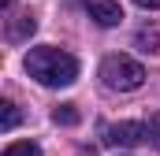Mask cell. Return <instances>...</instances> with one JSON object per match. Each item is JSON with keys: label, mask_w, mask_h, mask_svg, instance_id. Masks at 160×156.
<instances>
[{"label": "cell", "mask_w": 160, "mask_h": 156, "mask_svg": "<svg viewBox=\"0 0 160 156\" xmlns=\"http://www.w3.org/2000/svg\"><path fill=\"white\" fill-rule=\"evenodd\" d=\"M4 156H41V145L30 141V138H26V141H11V145L4 149Z\"/></svg>", "instance_id": "8"}, {"label": "cell", "mask_w": 160, "mask_h": 156, "mask_svg": "<svg viewBox=\"0 0 160 156\" xmlns=\"http://www.w3.org/2000/svg\"><path fill=\"white\" fill-rule=\"evenodd\" d=\"M34 30H38V19H34V15H19V19H11V22H8V41H11V45H19V41L30 37Z\"/></svg>", "instance_id": "5"}, {"label": "cell", "mask_w": 160, "mask_h": 156, "mask_svg": "<svg viewBox=\"0 0 160 156\" xmlns=\"http://www.w3.org/2000/svg\"><path fill=\"white\" fill-rule=\"evenodd\" d=\"M101 78H104V85L108 89H119V93H130V89H138L142 82H145V67L138 63V60H130V56H104V63H101Z\"/></svg>", "instance_id": "2"}, {"label": "cell", "mask_w": 160, "mask_h": 156, "mask_svg": "<svg viewBox=\"0 0 160 156\" xmlns=\"http://www.w3.org/2000/svg\"><path fill=\"white\" fill-rule=\"evenodd\" d=\"M52 119L60 123V126H78V104H56V112H52Z\"/></svg>", "instance_id": "6"}, {"label": "cell", "mask_w": 160, "mask_h": 156, "mask_svg": "<svg viewBox=\"0 0 160 156\" xmlns=\"http://www.w3.org/2000/svg\"><path fill=\"white\" fill-rule=\"evenodd\" d=\"M134 4H138V7H145V11H157V7H160V0H134Z\"/></svg>", "instance_id": "10"}, {"label": "cell", "mask_w": 160, "mask_h": 156, "mask_svg": "<svg viewBox=\"0 0 160 156\" xmlns=\"http://www.w3.org/2000/svg\"><path fill=\"white\" fill-rule=\"evenodd\" d=\"M15 123H19V112H15V104H11V100H4V104H0V130L8 134V130H15Z\"/></svg>", "instance_id": "9"}, {"label": "cell", "mask_w": 160, "mask_h": 156, "mask_svg": "<svg viewBox=\"0 0 160 156\" xmlns=\"http://www.w3.org/2000/svg\"><path fill=\"white\" fill-rule=\"evenodd\" d=\"M86 7H89V19L97 26H116V22H123L119 0H86Z\"/></svg>", "instance_id": "4"}, {"label": "cell", "mask_w": 160, "mask_h": 156, "mask_svg": "<svg viewBox=\"0 0 160 156\" xmlns=\"http://www.w3.org/2000/svg\"><path fill=\"white\" fill-rule=\"evenodd\" d=\"M149 138H153V134H149L145 123H116V126L104 130V141L116 145V149H134V145H142V141H149Z\"/></svg>", "instance_id": "3"}, {"label": "cell", "mask_w": 160, "mask_h": 156, "mask_svg": "<svg viewBox=\"0 0 160 156\" xmlns=\"http://www.w3.org/2000/svg\"><path fill=\"white\" fill-rule=\"evenodd\" d=\"M134 45H138L142 52H160V34L157 30H138V34H134Z\"/></svg>", "instance_id": "7"}, {"label": "cell", "mask_w": 160, "mask_h": 156, "mask_svg": "<svg viewBox=\"0 0 160 156\" xmlns=\"http://www.w3.org/2000/svg\"><path fill=\"white\" fill-rule=\"evenodd\" d=\"M26 75L34 78V82H41V85H71L78 78V60L71 52H63V48H52V45L30 48Z\"/></svg>", "instance_id": "1"}]
</instances>
